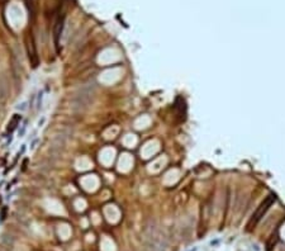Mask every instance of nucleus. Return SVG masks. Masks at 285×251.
Returning a JSON list of instances; mask_svg holds the SVG:
<instances>
[{"label":"nucleus","mask_w":285,"mask_h":251,"mask_svg":"<svg viewBox=\"0 0 285 251\" xmlns=\"http://www.w3.org/2000/svg\"><path fill=\"white\" fill-rule=\"evenodd\" d=\"M275 202V195L274 194H270L265 198V200L257 207V209L255 211V213L252 214V217L250 218V221L247 222V226H246V231H252V229L257 226V223L261 221V218L265 216V213L269 211V208L271 207Z\"/></svg>","instance_id":"f257e3e1"},{"label":"nucleus","mask_w":285,"mask_h":251,"mask_svg":"<svg viewBox=\"0 0 285 251\" xmlns=\"http://www.w3.org/2000/svg\"><path fill=\"white\" fill-rule=\"evenodd\" d=\"M147 241H148V247L152 251H165L166 250V239L163 233L157 227H149V231L147 233Z\"/></svg>","instance_id":"f03ea898"},{"label":"nucleus","mask_w":285,"mask_h":251,"mask_svg":"<svg viewBox=\"0 0 285 251\" xmlns=\"http://www.w3.org/2000/svg\"><path fill=\"white\" fill-rule=\"evenodd\" d=\"M20 119H22V117H20L19 114H14V117H13V118H12V120L9 122V124H8V130H6V131L12 133V132L17 128V126L20 123Z\"/></svg>","instance_id":"7ed1b4c3"},{"label":"nucleus","mask_w":285,"mask_h":251,"mask_svg":"<svg viewBox=\"0 0 285 251\" xmlns=\"http://www.w3.org/2000/svg\"><path fill=\"white\" fill-rule=\"evenodd\" d=\"M42 100H43V91H38V97H37V109H39L42 107Z\"/></svg>","instance_id":"20e7f679"},{"label":"nucleus","mask_w":285,"mask_h":251,"mask_svg":"<svg viewBox=\"0 0 285 251\" xmlns=\"http://www.w3.org/2000/svg\"><path fill=\"white\" fill-rule=\"evenodd\" d=\"M45 122H46V117H42L39 120H38V123H37V126L38 127H42V126H43L45 124Z\"/></svg>","instance_id":"39448f33"},{"label":"nucleus","mask_w":285,"mask_h":251,"mask_svg":"<svg viewBox=\"0 0 285 251\" xmlns=\"http://www.w3.org/2000/svg\"><path fill=\"white\" fill-rule=\"evenodd\" d=\"M37 141H38V140H34V141H33V143H32V146H31V148H32V150L34 148V146H35V143H37Z\"/></svg>","instance_id":"423d86ee"}]
</instances>
